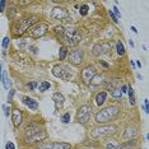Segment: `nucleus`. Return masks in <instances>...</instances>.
<instances>
[{
  "instance_id": "obj_1",
  "label": "nucleus",
  "mask_w": 149,
  "mask_h": 149,
  "mask_svg": "<svg viewBox=\"0 0 149 149\" xmlns=\"http://www.w3.org/2000/svg\"><path fill=\"white\" fill-rule=\"evenodd\" d=\"M118 111H120V108L117 106H107L106 108H103V110L96 114V122L97 124L110 122L111 120H114L117 116Z\"/></svg>"
},
{
  "instance_id": "obj_2",
  "label": "nucleus",
  "mask_w": 149,
  "mask_h": 149,
  "mask_svg": "<svg viewBox=\"0 0 149 149\" xmlns=\"http://www.w3.org/2000/svg\"><path fill=\"white\" fill-rule=\"evenodd\" d=\"M61 36H62V38H64V41H65L68 45H72V46L79 44V42H80V38H82V36H80V32H79L76 28H74V27H68V28H65Z\"/></svg>"
},
{
  "instance_id": "obj_3",
  "label": "nucleus",
  "mask_w": 149,
  "mask_h": 149,
  "mask_svg": "<svg viewBox=\"0 0 149 149\" xmlns=\"http://www.w3.org/2000/svg\"><path fill=\"white\" fill-rule=\"evenodd\" d=\"M37 19H38L37 16H31V17L26 18V19H22L20 22H18V23L16 24L14 30H13V33L18 34V36H19V34H23L28 28H31L32 24H33Z\"/></svg>"
},
{
  "instance_id": "obj_4",
  "label": "nucleus",
  "mask_w": 149,
  "mask_h": 149,
  "mask_svg": "<svg viewBox=\"0 0 149 149\" xmlns=\"http://www.w3.org/2000/svg\"><path fill=\"white\" fill-rule=\"evenodd\" d=\"M47 138V134L44 130H38V129H27L26 135H24V142L26 143H36V142H41Z\"/></svg>"
},
{
  "instance_id": "obj_5",
  "label": "nucleus",
  "mask_w": 149,
  "mask_h": 149,
  "mask_svg": "<svg viewBox=\"0 0 149 149\" xmlns=\"http://www.w3.org/2000/svg\"><path fill=\"white\" fill-rule=\"evenodd\" d=\"M117 130V128L115 125H106V126H100L93 129L90 135L92 138H102V136H107V135H111Z\"/></svg>"
},
{
  "instance_id": "obj_6",
  "label": "nucleus",
  "mask_w": 149,
  "mask_h": 149,
  "mask_svg": "<svg viewBox=\"0 0 149 149\" xmlns=\"http://www.w3.org/2000/svg\"><path fill=\"white\" fill-rule=\"evenodd\" d=\"M36 149H72L69 143H61V142H45L40 144Z\"/></svg>"
},
{
  "instance_id": "obj_7",
  "label": "nucleus",
  "mask_w": 149,
  "mask_h": 149,
  "mask_svg": "<svg viewBox=\"0 0 149 149\" xmlns=\"http://www.w3.org/2000/svg\"><path fill=\"white\" fill-rule=\"evenodd\" d=\"M90 111H92L90 106H88V104L80 106L78 112H76V121H78V122H80V124H86L87 121L89 120Z\"/></svg>"
},
{
  "instance_id": "obj_8",
  "label": "nucleus",
  "mask_w": 149,
  "mask_h": 149,
  "mask_svg": "<svg viewBox=\"0 0 149 149\" xmlns=\"http://www.w3.org/2000/svg\"><path fill=\"white\" fill-rule=\"evenodd\" d=\"M70 69L68 66H64V65H56V66H54V69H52V74L55 75L56 78H61V79H68V78H70L72 74L69 72Z\"/></svg>"
},
{
  "instance_id": "obj_9",
  "label": "nucleus",
  "mask_w": 149,
  "mask_h": 149,
  "mask_svg": "<svg viewBox=\"0 0 149 149\" xmlns=\"http://www.w3.org/2000/svg\"><path fill=\"white\" fill-rule=\"evenodd\" d=\"M94 75H96V68H94L93 65L86 66L82 70V73H80V78H82L86 83H90L92 79L94 78Z\"/></svg>"
},
{
  "instance_id": "obj_10",
  "label": "nucleus",
  "mask_w": 149,
  "mask_h": 149,
  "mask_svg": "<svg viewBox=\"0 0 149 149\" xmlns=\"http://www.w3.org/2000/svg\"><path fill=\"white\" fill-rule=\"evenodd\" d=\"M51 18L52 19H60V20L68 19L69 18V12H68L65 8L56 6V8H54L52 12H51Z\"/></svg>"
},
{
  "instance_id": "obj_11",
  "label": "nucleus",
  "mask_w": 149,
  "mask_h": 149,
  "mask_svg": "<svg viewBox=\"0 0 149 149\" xmlns=\"http://www.w3.org/2000/svg\"><path fill=\"white\" fill-rule=\"evenodd\" d=\"M83 58H84V52L82 50H73L69 54V61L73 65H80L83 61Z\"/></svg>"
},
{
  "instance_id": "obj_12",
  "label": "nucleus",
  "mask_w": 149,
  "mask_h": 149,
  "mask_svg": "<svg viewBox=\"0 0 149 149\" xmlns=\"http://www.w3.org/2000/svg\"><path fill=\"white\" fill-rule=\"evenodd\" d=\"M46 32H47V26L44 24V23H38L36 27H33V28L30 30V33H31L32 37H41Z\"/></svg>"
},
{
  "instance_id": "obj_13",
  "label": "nucleus",
  "mask_w": 149,
  "mask_h": 149,
  "mask_svg": "<svg viewBox=\"0 0 149 149\" xmlns=\"http://www.w3.org/2000/svg\"><path fill=\"white\" fill-rule=\"evenodd\" d=\"M12 120H13V124L14 126H19L23 121V114L19 108H16V110H13V114H12Z\"/></svg>"
},
{
  "instance_id": "obj_14",
  "label": "nucleus",
  "mask_w": 149,
  "mask_h": 149,
  "mask_svg": "<svg viewBox=\"0 0 149 149\" xmlns=\"http://www.w3.org/2000/svg\"><path fill=\"white\" fill-rule=\"evenodd\" d=\"M107 48H111V44H107V45H100V44H97V45H94L93 46V48H92V54L94 56H100V55H102V54L107 50Z\"/></svg>"
},
{
  "instance_id": "obj_15",
  "label": "nucleus",
  "mask_w": 149,
  "mask_h": 149,
  "mask_svg": "<svg viewBox=\"0 0 149 149\" xmlns=\"http://www.w3.org/2000/svg\"><path fill=\"white\" fill-rule=\"evenodd\" d=\"M22 100H23V103H24L27 107H28L30 110H33V111H34V110H37V108H38V102H37V101H34L33 98L24 96Z\"/></svg>"
},
{
  "instance_id": "obj_16",
  "label": "nucleus",
  "mask_w": 149,
  "mask_h": 149,
  "mask_svg": "<svg viewBox=\"0 0 149 149\" xmlns=\"http://www.w3.org/2000/svg\"><path fill=\"white\" fill-rule=\"evenodd\" d=\"M52 101L55 102L56 108H61L62 104H64V96H62L61 93L56 92V93H54V94H52Z\"/></svg>"
},
{
  "instance_id": "obj_17",
  "label": "nucleus",
  "mask_w": 149,
  "mask_h": 149,
  "mask_svg": "<svg viewBox=\"0 0 149 149\" xmlns=\"http://www.w3.org/2000/svg\"><path fill=\"white\" fill-rule=\"evenodd\" d=\"M106 98H107V93H106V92H100L97 96H96V103H97L98 106H102V104L104 103Z\"/></svg>"
},
{
  "instance_id": "obj_18",
  "label": "nucleus",
  "mask_w": 149,
  "mask_h": 149,
  "mask_svg": "<svg viewBox=\"0 0 149 149\" xmlns=\"http://www.w3.org/2000/svg\"><path fill=\"white\" fill-rule=\"evenodd\" d=\"M118 145H117V140L116 139H111V140H108V142H106V144H104V148L106 149H116Z\"/></svg>"
},
{
  "instance_id": "obj_19",
  "label": "nucleus",
  "mask_w": 149,
  "mask_h": 149,
  "mask_svg": "<svg viewBox=\"0 0 149 149\" xmlns=\"http://www.w3.org/2000/svg\"><path fill=\"white\" fill-rule=\"evenodd\" d=\"M2 83H3L4 88L8 90L9 87H10V82H9V76H8V73H6V72L3 73V80H2Z\"/></svg>"
},
{
  "instance_id": "obj_20",
  "label": "nucleus",
  "mask_w": 149,
  "mask_h": 149,
  "mask_svg": "<svg viewBox=\"0 0 149 149\" xmlns=\"http://www.w3.org/2000/svg\"><path fill=\"white\" fill-rule=\"evenodd\" d=\"M116 51H117V54L120 56H122L124 54H125V47H124V44L121 42V41H117V44H116Z\"/></svg>"
},
{
  "instance_id": "obj_21",
  "label": "nucleus",
  "mask_w": 149,
  "mask_h": 149,
  "mask_svg": "<svg viewBox=\"0 0 149 149\" xmlns=\"http://www.w3.org/2000/svg\"><path fill=\"white\" fill-rule=\"evenodd\" d=\"M66 55H68V48H66V46L60 47V50H59V59H60V60H65Z\"/></svg>"
},
{
  "instance_id": "obj_22",
  "label": "nucleus",
  "mask_w": 149,
  "mask_h": 149,
  "mask_svg": "<svg viewBox=\"0 0 149 149\" xmlns=\"http://www.w3.org/2000/svg\"><path fill=\"white\" fill-rule=\"evenodd\" d=\"M135 132H136V129H135V128H129V129H126V131H125V134H124V138H125V139H129V138L132 136Z\"/></svg>"
},
{
  "instance_id": "obj_23",
  "label": "nucleus",
  "mask_w": 149,
  "mask_h": 149,
  "mask_svg": "<svg viewBox=\"0 0 149 149\" xmlns=\"http://www.w3.org/2000/svg\"><path fill=\"white\" fill-rule=\"evenodd\" d=\"M128 93H129V100H130V103H131V104H135V96H134V90H132L131 86H130V87H128Z\"/></svg>"
},
{
  "instance_id": "obj_24",
  "label": "nucleus",
  "mask_w": 149,
  "mask_h": 149,
  "mask_svg": "<svg viewBox=\"0 0 149 149\" xmlns=\"http://www.w3.org/2000/svg\"><path fill=\"white\" fill-rule=\"evenodd\" d=\"M50 87H51V84L48 82H42L40 84V92H46V90L50 89Z\"/></svg>"
},
{
  "instance_id": "obj_25",
  "label": "nucleus",
  "mask_w": 149,
  "mask_h": 149,
  "mask_svg": "<svg viewBox=\"0 0 149 149\" xmlns=\"http://www.w3.org/2000/svg\"><path fill=\"white\" fill-rule=\"evenodd\" d=\"M88 12H89V6L88 5H82L79 8V13H80V16H83V17H86L88 14Z\"/></svg>"
},
{
  "instance_id": "obj_26",
  "label": "nucleus",
  "mask_w": 149,
  "mask_h": 149,
  "mask_svg": "<svg viewBox=\"0 0 149 149\" xmlns=\"http://www.w3.org/2000/svg\"><path fill=\"white\" fill-rule=\"evenodd\" d=\"M61 121H62L64 124H69L70 122V115H69V112H66V114H64L61 116Z\"/></svg>"
},
{
  "instance_id": "obj_27",
  "label": "nucleus",
  "mask_w": 149,
  "mask_h": 149,
  "mask_svg": "<svg viewBox=\"0 0 149 149\" xmlns=\"http://www.w3.org/2000/svg\"><path fill=\"white\" fill-rule=\"evenodd\" d=\"M112 97L114 98H121V97H122V92H121L120 89H115L114 92H112Z\"/></svg>"
},
{
  "instance_id": "obj_28",
  "label": "nucleus",
  "mask_w": 149,
  "mask_h": 149,
  "mask_svg": "<svg viewBox=\"0 0 149 149\" xmlns=\"http://www.w3.org/2000/svg\"><path fill=\"white\" fill-rule=\"evenodd\" d=\"M9 42H10V38H9L8 36H5V37L3 38V44H2L4 50H6V48H8V46H9Z\"/></svg>"
},
{
  "instance_id": "obj_29",
  "label": "nucleus",
  "mask_w": 149,
  "mask_h": 149,
  "mask_svg": "<svg viewBox=\"0 0 149 149\" xmlns=\"http://www.w3.org/2000/svg\"><path fill=\"white\" fill-rule=\"evenodd\" d=\"M3 111H4V115H5V117L10 116V107H9V106H6V104H3Z\"/></svg>"
},
{
  "instance_id": "obj_30",
  "label": "nucleus",
  "mask_w": 149,
  "mask_h": 149,
  "mask_svg": "<svg viewBox=\"0 0 149 149\" xmlns=\"http://www.w3.org/2000/svg\"><path fill=\"white\" fill-rule=\"evenodd\" d=\"M148 104H149V100H148V98H145V100H144V104H143V110H144V112H145V114H148V112H149V107H148Z\"/></svg>"
},
{
  "instance_id": "obj_31",
  "label": "nucleus",
  "mask_w": 149,
  "mask_h": 149,
  "mask_svg": "<svg viewBox=\"0 0 149 149\" xmlns=\"http://www.w3.org/2000/svg\"><path fill=\"white\" fill-rule=\"evenodd\" d=\"M112 9H114V10H112V13L116 16V18H121V12H120V9H118L117 6H114Z\"/></svg>"
},
{
  "instance_id": "obj_32",
  "label": "nucleus",
  "mask_w": 149,
  "mask_h": 149,
  "mask_svg": "<svg viewBox=\"0 0 149 149\" xmlns=\"http://www.w3.org/2000/svg\"><path fill=\"white\" fill-rule=\"evenodd\" d=\"M5 149H16V145L13 144V142H8L5 144Z\"/></svg>"
},
{
  "instance_id": "obj_33",
  "label": "nucleus",
  "mask_w": 149,
  "mask_h": 149,
  "mask_svg": "<svg viewBox=\"0 0 149 149\" xmlns=\"http://www.w3.org/2000/svg\"><path fill=\"white\" fill-rule=\"evenodd\" d=\"M5 5H6V2H5V0H2V2H0V13H3V12H4Z\"/></svg>"
},
{
  "instance_id": "obj_34",
  "label": "nucleus",
  "mask_w": 149,
  "mask_h": 149,
  "mask_svg": "<svg viewBox=\"0 0 149 149\" xmlns=\"http://www.w3.org/2000/svg\"><path fill=\"white\" fill-rule=\"evenodd\" d=\"M108 14H110V17L112 18V20H114L115 23H117V22H118V19L116 18V16H115L114 13H112V10H108Z\"/></svg>"
},
{
  "instance_id": "obj_35",
  "label": "nucleus",
  "mask_w": 149,
  "mask_h": 149,
  "mask_svg": "<svg viewBox=\"0 0 149 149\" xmlns=\"http://www.w3.org/2000/svg\"><path fill=\"white\" fill-rule=\"evenodd\" d=\"M37 86H38V83H37V82H32V83H30V84H28V89H31V90H32V89H34Z\"/></svg>"
},
{
  "instance_id": "obj_36",
  "label": "nucleus",
  "mask_w": 149,
  "mask_h": 149,
  "mask_svg": "<svg viewBox=\"0 0 149 149\" xmlns=\"http://www.w3.org/2000/svg\"><path fill=\"white\" fill-rule=\"evenodd\" d=\"M13 96H14V89H10L9 90V96H8V101H12Z\"/></svg>"
},
{
  "instance_id": "obj_37",
  "label": "nucleus",
  "mask_w": 149,
  "mask_h": 149,
  "mask_svg": "<svg viewBox=\"0 0 149 149\" xmlns=\"http://www.w3.org/2000/svg\"><path fill=\"white\" fill-rule=\"evenodd\" d=\"M55 31H56L58 33L62 34V32H64V28H62V27H56V28H55Z\"/></svg>"
},
{
  "instance_id": "obj_38",
  "label": "nucleus",
  "mask_w": 149,
  "mask_h": 149,
  "mask_svg": "<svg viewBox=\"0 0 149 149\" xmlns=\"http://www.w3.org/2000/svg\"><path fill=\"white\" fill-rule=\"evenodd\" d=\"M3 80V65L0 64V82Z\"/></svg>"
},
{
  "instance_id": "obj_39",
  "label": "nucleus",
  "mask_w": 149,
  "mask_h": 149,
  "mask_svg": "<svg viewBox=\"0 0 149 149\" xmlns=\"http://www.w3.org/2000/svg\"><path fill=\"white\" fill-rule=\"evenodd\" d=\"M121 92H122V93H125V92H128V87L126 86H122V87H121V89H120Z\"/></svg>"
},
{
  "instance_id": "obj_40",
  "label": "nucleus",
  "mask_w": 149,
  "mask_h": 149,
  "mask_svg": "<svg viewBox=\"0 0 149 149\" xmlns=\"http://www.w3.org/2000/svg\"><path fill=\"white\" fill-rule=\"evenodd\" d=\"M130 30H131V31L134 32V33H138V30H136V28H135V27H134V26H131V27H130Z\"/></svg>"
},
{
  "instance_id": "obj_41",
  "label": "nucleus",
  "mask_w": 149,
  "mask_h": 149,
  "mask_svg": "<svg viewBox=\"0 0 149 149\" xmlns=\"http://www.w3.org/2000/svg\"><path fill=\"white\" fill-rule=\"evenodd\" d=\"M129 44H130V46H131V47H134V46H135V45H134V42H132V40H129Z\"/></svg>"
},
{
  "instance_id": "obj_42",
  "label": "nucleus",
  "mask_w": 149,
  "mask_h": 149,
  "mask_svg": "<svg viewBox=\"0 0 149 149\" xmlns=\"http://www.w3.org/2000/svg\"><path fill=\"white\" fill-rule=\"evenodd\" d=\"M101 64H102V65H103V66H104V68H107V66H108V64H107V62H104V61H102V62H101Z\"/></svg>"
},
{
  "instance_id": "obj_43",
  "label": "nucleus",
  "mask_w": 149,
  "mask_h": 149,
  "mask_svg": "<svg viewBox=\"0 0 149 149\" xmlns=\"http://www.w3.org/2000/svg\"><path fill=\"white\" fill-rule=\"evenodd\" d=\"M136 65H138V68H142V62H140V61H138Z\"/></svg>"
},
{
  "instance_id": "obj_44",
  "label": "nucleus",
  "mask_w": 149,
  "mask_h": 149,
  "mask_svg": "<svg viewBox=\"0 0 149 149\" xmlns=\"http://www.w3.org/2000/svg\"><path fill=\"white\" fill-rule=\"evenodd\" d=\"M136 76H138V79H139V80H142V79H143V76H142V75H140V74H138V75H136Z\"/></svg>"
}]
</instances>
